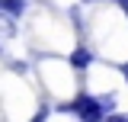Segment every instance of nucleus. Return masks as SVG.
<instances>
[{"instance_id":"3","label":"nucleus","mask_w":128,"mask_h":122,"mask_svg":"<svg viewBox=\"0 0 128 122\" xmlns=\"http://www.w3.org/2000/svg\"><path fill=\"white\" fill-rule=\"evenodd\" d=\"M0 10H10V13H19V10H22V3H19V0H0Z\"/></svg>"},{"instance_id":"5","label":"nucleus","mask_w":128,"mask_h":122,"mask_svg":"<svg viewBox=\"0 0 128 122\" xmlns=\"http://www.w3.org/2000/svg\"><path fill=\"white\" fill-rule=\"evenodd\" d=\"M118 3H122V7H125V10H128V0H118Z\"/></svg>"},{"instance_id":"4","label":"nucleus","mask_w":128,"mask_h":122,"mask_svg":"<svg viewBox=\"0 0 128 122\" xmlns=\"http://www.w3.org/2000/svg\"><path fill=\"white\" fill-rule=\"evenodd\" d=\"M32 122H45V109H42V112H38V116H35Z\"/></svg>"},{"instance_id":"2","label":"nucleus","mask_w":128,"mask_h":122,"mask_svg":"<svg viewBox=\"0 0 128 122\" xmlns=\"http://www.w3.org/2000/svg\"><path fill=\"white\" fill-rule=\"evenodd\" d=\"M74 68H86V64H90V55H86V51H83V48H77V51H74Z\"/></svg>"},{"instance_id":"1","label":"nucleus","mask_w":128,"mask_h":122,"mask_svg":"<svg viewBox=\"0 0 128 122\" xmlns=\"http://www.w3.org/2000/svg\"><path fill=\"white\" fill-rule=\"evenodd\" d=\"M77 112L83 116V122H99L102 119V103L99 100H90V96H80L77 100Z\"/></svg>"}]
</instances>
